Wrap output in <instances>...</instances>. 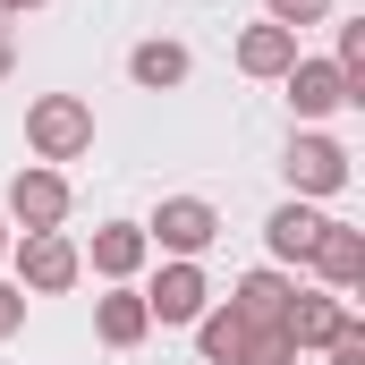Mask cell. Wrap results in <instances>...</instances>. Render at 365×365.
I'll return each mask as SVG.
<instances>
[{
  "label": "cell",
  "mask_w": 365,
  "mask_h": 365,
  "mask_svg": "<svg viewBox=\"0 0 365 365\" xmlns=\"http://www.w3.org/2000/svg\"><path fill=\"white\" fill-rule=\"evenodd\" d=\"M26 145H34V162H86L93 153V102L86 93H43L26 110Z\"/></svg>",
  "instance_id": "1"
},
{
  "label": "cell",
  "mask_w": 365,
  "mask_h": 365,
  "mask_svg": "<svg viewBox=\"0 0 365 365\" xmlns=\"http://www.w3.org/2000/svg\"><path fill=\"white\" fill-rule=\"evenodd\" d=\"M9 255H17V289H34V297H68L86 280V255H77L68 230H26Z\"/></svg>",
  "instance_id": "2"
},
{
  "label": "cell",
  "mask_w": 365,
  "mask_h": 365,
  "mask_svg": "<svg viewBox=\"0 0 365 365\" xmlns=\"http://www.w3.org/2000/svg\"><path fill=\"white\" fill-rule=\"evenodd\" d=\"M145 238H153L170 264H195V255L221 238V212H212L204 195H162V204H153V221H145Z\"/></svg>",
  "instance_id": "3"
},
{
  "label": "cell",
  "mask_w": 365,
  "mask_h": 365,
  "mask_svg": "<svg viewBox=\"0 0 365 365\" xmlns=\"http://www.w3.org/2000/svg\"><path fill=\"white\" fill-rule=\"evenodd\" d=\"M280 170H289L297 195H340V187H349V145H340V136L297 128V136H289V153H280Z\"/></svg>",
  "instance_id": "4"
},
{
  "label": "cell",
  "mask_w": 365,
  "mask_h": 365,
  "mask_svg": "<svg viewBox=\"0 0 365 365\" xmlns=\"http://www.w3.org/2000/svg\"><path fill=\"white\" fill-rule=\"evenodd\" d=\"M68 204H77V195H68V179H60L51 162H26V170L9 179V212H0V221H17V230H60Z\"/></svg>",
  "instance_id": "5"
},
{
  "label": "cell",
  "mask_w": 365,
  "mask_h": 365,
  "mask_svg": "<svg viewBox=\"0 0 365 365\" xmlns=\"http://www.w3.org/2000/svg\"><path fill=\"white\" fill-rule=\"evenodd\" d=\"M136 297H145L153 323H195V314L212 306V280H204V264H162L153 289H136Z\"/></svg>",
  "instance_id": "6"
},
{
  "label": "cell",
  "mask_w": 365,
  "mask_h": 365,
  "mask_svg": "<svg viewBox=\"0 0 365 365\" xmlns=\"http://www.w3.org/2000/svg\"><path fill=\"white\" fill-rule=\"evenodd\" d=\"M306 264L323 272L331 297L365 289V230H357V221H323V238H314V255H306Z\"/></svg>",
  "instance_id": "7"
},
{
  "label": "cell",
  "mask_w": 365,
  "mask_h": 365,
  "mask_svg": "<svg viewBox=\"0 0 365 365\" xmlns=\"http://www.w3.org/2000/svg\"><path fill=\"white\" fill-rule=\"evenodd\" d=\"M77 255H86L93 272L119 289V280H136V272H145L153 238H145V221H102V230H93V247H77Z\"/></svg>",
  "instance_id": "8"
},
{
  "label": "cell",
  "mask_w": 365,
  "mask_h": 365,
  "mask_svg": "<svg viewBox=\"0 0 365 365\" xmlns=\"http://www.w3.org/2000/svg\"><path fill=\"white\" fill-rule=\"evenodd\" d=\"M280 86H289V110H297V119H331V110H349V77H340L331 60H306V51H297Z\"/></svg>",
  "instance_id": "9"
},
{
  "label": "cell",
  "mask_w": 365,
  "mask_h": 365,
  "mask_svg": "<svg viewBox=\"0 0 365 365\" xmlns=\"http://www.w3.org/2000/svg\"><path fill=\"white\" fill-rule=\"evenodd\" d=\"M340 323H349V297H331V289H289L280 331H289V349H297V357H306V349H323Z\"/></svg>",
  "instance_id": "10"
},
{
  "label": "cell",
  "mask_w": 365,
  "mask_h": 365,
  "mask_svg": "<svg viewBox=\"0 0 365 365\" xmlns=\"http://www.w3.org/2000/svg\"><path fill=\"white\" fill-rule=\"evenodd\" d=\"M289 289H297V280L280 272V264H264V272H247V280H238L221 306H230L238 323H280V314H289Z\"/></svg>",
  "instance_id": "11"
},
{
  "label": "cell",
  "mask_w": 365,
  "mask_h": 365,
  "mask_svg": "<svg viewBox=\"0 0 365 365\" xmlns=\"http://www.w3.org/2000/svg\"><path fill=\"white\" fill-rule=\"evenodd\" d=\"M145 331H153V314H145V297H136L128 280H119L110 297H93V340H102V349H136Z\"/></svg>",
  "instance_id": "12"
},
{
  "label": "cell",
  "mask_w": 365,
  "mask_h": 365,
  "mask_svg": "<svg viewBox=\"0 0 365 365\" xmlns=\"http://www.w3.org/2000/svg\"><path fill=\"white\" fill-rule=\"evenodd\" d=\"M314 238H323V212L297 195V204H280L272 221H264V247H272V264H306L314 255Z\"/></svg>",
  "instance_id": "13"
},
{
  "label": "cell",
  "mask_w": 365,
  "mask_h": 365,
  "mask_svg": "<svg viewBox=\"0 0 365 365\" xmlns=\"http://www.w3.org/2000/svg\"><path fill=\"white\" fill-rule=\"evenodd\" d=\"M289 60H297V34L272 26V17L238 34V68H247V77H289Z\"/></svg>",
  "instance_id": "14"
},
{
  "label": "cell",
  "mask_w": 365,
  "mask_h": 365,
  "mask_svg": "<svg viewBox=\"0 0 365 365\" xmlns=\"http://www.w3.org/2000/svg\"><path fill=\"white\" fill-rule=\"evenodd\" d=\"M187 68H195V60H187V43H170V34H153V43H136V51H128V77H136L145 93L187 86Z\"/></svg>",
  "instance_id": "15"
},
{
  "label": "cell",
  "mask_w": 365,
  "mask_h": 365,
  "mask_svg": "<svg viewBox=\"0 0 365 365\" xmlns=\"http://www.w3.org/2000/svg\"><path fill=\"white\" fill-rule=\"evenodd\" d=\"M238 340H247V323H238L230 306H204V314H195V349H204V365H230Z\"/></svg>",
  "instance_id": "16"
},
{
  "label": "cell",
  "mask_w": 365,
  "mask_h": 365,
  "mask_svg": "<svg viewBox=\"0 0 365 365\" xmlns=\"http://www.w3.org/2000/svg\"><path fill=\"white\" fill-rule=\"evenodd\" d=\"M230 365H297V349H289L280 323H247V340H238V357H230Z\"/></svg>",
  "instance_id": "17"
},
{
  "label": "cell",
  "mask_w": 365,
  "mask_h": 365,
  "mask_svg": "<svg viewBox=\"0 0 365 365\" xmlns=\"http://www.w3.org/2000/svg\"><path fill=\"white\" fill-rule=\"evenodd\" d=\"M264 17L297 34V26H323V17H331V0H264Z\"/></svg>",
  "instance_id": "18"
},
{
  "label": "cell",
  "mask_w": 365,
  "mask_h": 365,
  "mask_svg": "<svg viewBox=\"0 0 365 365\" xmlns=\"http://www.w3.org/2000/svg\"><path fill=\"white\" fill-rule=\"evenodd\" d=\"M323 357H331V365H365V323H357V314H349V323L323 340Z\"/></svg>",
  "instance_id": "19"
},
{
  "label": "cell",
  "mask_w": 365,
  "mask_h": 365,
  "mask_svg": "<svg viewBox=\"0 0 365 365\" xmlns=\"http://www.w3.org/2000/svg\"><path fill=\"white\" fill-rule=\"evenodd\" d=\"M17 331H26V289L0 280V340H17Z\"/></svg>",
  "instance_id": "20"
},
{
  "label": "cell",
  "mask_w": 365,
  "mask_h": 365,
  "mask_svg": "<svg viewBox=\"0 0 365 365\" xmlns=\"http://www.w3.org/2000/svg\"><path fill=\"white\" fill-rule=\"evenodd\" d=\"M9 68H17V43H9V34H0V86H9Z\"/></svg>",
  "instance_id": "21"
},
{
  "label": "cell",
  "mask_w": 365,
  "mask_h": 365,
  "mask_svg": "<svg viewBox=\"0 0 365 365\" xmlns=\"http://www.w3.org/2000/svg\"><path fill=\"white\" fill-rule=\"evenodd\" d=\"M0 9H9V17H26V9H43V0H0Z\"/></svg>",
  "instance_id": "22"
},
{
  "label": "cell",
  "mask_w": 365,
  "mask_h": 365,
  "mask_svg": "<svg viewBox=\"0 0 365 365\" xmlns=\"http://www.w3.org/2000/svg\"><path fill=\"white\" fill-rule=\"evenodd\" d=\"M0 255H9V221H0Z\"/></svg>",
  "instance_id": "23"
},
{
  "label": "cell",
  "mask_w": 365,
  "mask_h": 365,
  "mask_svg": "<svg viewBox=\"0 0 365 365\" xmlns=\"http://www.w3.org/2000/svg\"><path fill=\"white\" fill-rule=\"evenodd\" d=\"M297 365H306V357H297Z\"/></svg>",
  "instance_id": "24"
}]
</instances>
